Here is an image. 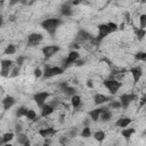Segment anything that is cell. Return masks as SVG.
<instances>
[{
  "label": "cell",
  "instance_id": "cell-32",
  "mask_svg": "<svg viewBox=\"0 0 146 146\" xmlns=\"http://www.w3.org/2000/svg\"><path fill=\"white\" fill-rule=\"evenodd\" d=\"M81 136L84 137V138L90 137V136H91V130H90L89 128H84V129L82 130V132H81Z\"/></svg>",
  "mask_w": 146,
  "mask_h": 146
},
{
  "label": "cell",
  "instance_id": "cell-30",
  "mask_svg": "<svg viewBox=\"0 0 146 146\" xmlns=\"http://www.w3.org/2000/svg\"><path fill=\"white\" fill-rule=\"evenodd\" d=\"M94 137H95L96 140L102 141V140H104V138H105V133H104L103 131H97V132L94 133Z\"/></svg>",
  "mask_w": 146,
  "mask_h": 146
},
{
  "label": "cell",
  "instance_id": "cell-45",
  "mask_svg": "<svg viewBox=\"0 0 146 146\" xmlns=\"http://www.w3.org/2000/svg\"><path fill=\"white\" fill-rule=\"evenodd\" d=\"M114 1H117V0H114Z\"/></svg>",
  "mask_w": 146,
  "mask_h": 146
},
{
  "label": "cell",
  "instance_id": "cell-23",
  "mask_svg": "<svg viewBox=\"0 0 146 146\" xmlns=\"http://www.w3.org/2000/svg\"><path fill=\"white\" fill-rule=\"evenodd\" d=\"M11 66H13V62H11V60H9V59H3V60H1V68L9 70Z\"/></svg>",
  "mask_w": 146,
  "mask_h": 146
},
{
  "label": "cell",
  "instance_id": "cell-18",
  "mask_svg": "<svg viewBox=\"0 0 146 146\" xmlns=\"http://www.w3.org/2000/svg\"><path fill=\"white\" fill-rule=\"evenodd\" d=\"M131 122V119H129V117H121V119H119L117 121H116V125L117 127H121V128H125V127H128V124Z\"/></svg>",
  "mask_w": 146,
  "mask_h": 146
},
{
  "label": "cell",
  "instance_id": "cell-37",
  "mask_svg": "<svg viewBox=\"0 0 146 146\" xmlns=\"http://www.w3.org/2000/svg\"><path fill=\"white\" fill-rule=\"evenodd\" d=\"M18 72H19V68H18V67H15V68L13 70V74H11V76H16V75H18Z\"/></svg>",
  "mask_w": 146,
  "mask_h": 146
},
{
  "label": "cell",
  "instance_id": "cell-6",
  "mask_svg": "<svg viewBox=\"0 0 146 146\" xmlns=\"http://www.w3.org/2000/svg\"><path fill=\"white\" fill-rule=\"evenodd\" d=\"M135 99H137V96L133 94H124V95L120 96V102H121L123 108H127L129 106V104Z\"/></svg>",
  "mask_w": 146,
  "mask_h": 146
},
{
  "label": "cell",
  "instance_id": "cell-21",
  "mask_svg": "<svg viewBox=\"0 0 146 146\" xmlns=\"http://www.w3.org/2000/svg\"><path fill=\"white\" fill-rule=\"evenodd\" d=\"M71 103H72V105H73V107H79V105H80V103H81V98H80V96H78V95H73L72 96V100H71Z\"/></svg>",
  "mask_w": 146,
  "mask_h": 146
},
{
  "label": "cell",
  "instance_id": "cell-16",
  "mask_svg": "<svg viewBox=\"0 0 146 146\" xmlns=\"http://www.w3.org/2000/svg\"><path fill=\"white\" fill-rule=\"evenodd\" d=\"M60 11H62V14H63L64 16H72V15H73V9H72V7H71L70 3L63 5Z\"/></svg>",
  "mask_w": 146,
  "mask_h": 146
},
{
  "label": "cell",
  "instance_id": "cell-40",
  "mask_svg": "<svg viewBox=\"0 0 146 146\" xmlns=\"http://www.w3.org/2000/svg\"><path fill=\"white\" fill-rule=\"evenodd\" d=\"M21 0H9V3H10V6H14L15 3H17V2H19Z\"/></svg>",
  "mask_w": 146,
  "mask_h": 146
},
{
  "label": "cell",
  "instance_id": "cell-42",
  "mask_svg": "<svg viewBox=\"0 0 146 146\" xmlns=\"http://www.w3.org/2000/svg\"><path fill=\"white\" fill-rule=\"evenodd\" d=\"M66 141H67L66 138H62V139H60V143H62V144H64V143H66Z\"/></svg>",
  "mask_w": 146,
  "mask_h": 146
},
{
  "label": "cell",
  "instance_id": "cell-39",
  "mask_svg": "<svg viewBox=\"0 0 146 146\" xmlns=\"http://www.w3.org/2000/svg\"><path fill=\"white\" fill-rule=\"evenodd\" d=\"M15 130H16V132H17V133H19V132L22 131V127H21L19 124H17V125H16V128H15Z\"/></svg>",
  "mask_w": 146,
  "mask_h": 146
},
{
  "label": "cell",
  "instance_id": "cell-28",
  "mask_svg": "<svg viewBox=\"0 0 146 146\" xmlns=\"http://www.w3.org/2000/svg\"><path fill=\"white\" fill-rule=\"evenodd\" d=\"M26 113H27V108H25V107H19L18 110H17V112H16V116L17 117H21V116H25L26 115Z\"/></svg>",
  "mask_w": 146,
  "mask_h": 146
},
{
  "label": "cell",
  "instance_id": "cell-38",
  "mask_svg": "<svg viewBox=\"0 0 146 146\" xmlns=\"http://www.w3.org/2000/svg\"><path fill=\"white\" fill-rule=\"evenodd\" d=\"M24 59H25V57H19V58H17V64H18V65H22V63H23Z\"/></svg>",
  "mask_w": 146,
  "mask_h": 146
},
{
  "label": "cell",
  "instance_id": "cell-7",
  "mask_svg": "<svg viewBox=\"0 0 146 146\" xmlns=\"http://www.w3.org/2000/svg\"><path fill=\"white\" fill-rule=\"evenodd\" d=\"M58 51H59L58 46H46L44 48H42V54L46 58H50L51 56H54Z\"/></svg>",
  "mask_w": 146,
  "mask_h": 146
},
{
  "label": "cell",
  "instance_id": "cell-11",
  "mask_svg": "<svg viewBox=\"0 0 146 146\" xmlns=\"http://www.w3.org/2000/svg\"><path fill=\"white\" fill-rule=\"evenodd\" d=\"M38 133L43 138H49V137H51V136H54L56 133V130L54 128H51V127H47V128H43V129L39 130Z\"/></svg>",
  "mask_w": 146,
  "mask_h": 146
},
{
  "label": "cell",
  "instance_id": "cell-44",
  "mask_svg": "<svg viewBox=\"0 0 146 146\" xmlns=\"http://www.w3.org/2000/svg\"><path fill=\"white\" fill-rule=\"evenodd\" d=\"M144 62H145V63H146V59H145V60H144Z\"/></svg>",
  "mask_w": 146,
  "mask_h": 146
},
{
  "label": "cell",
  "instance_id": "cell-2",
  "mask_svg": "<svg viewBox=\"0 0 146 146\" xmlns=\"http://www.w3.org/2000/svg\"><path fill=\"white\" fill-rule=\"evenodd\" d=\"M60 24H62V21L58 19V18H48V19H44V21L41 23L42 27H43L50 35H54V34L56 33V30H57V27H58Z\"/></svg>",
  "mask_w": 146,
  "mask_h": 146
},
{
  "label": "cell",
  "instance_id": "cell-4",
  "mask_svg": "<svg viewBox=\"0 0 146 146\" xmlns=\"http://www.w3.org/2000/svg\"><path fill=\"white\" fill-rule=\"evenodd\" d=\"M42 35L40 33H32L27 36V46L30 47H34V46H38L41 41H42Z\"/></svg>",
  "mask_w": 146,
  "mask_h": 146
},
{
  "label": "cell",
  "instance_id": "cell-5",
  "mask_svg": "<svg viewBox=\"0 0 146 146\" xmlns=\"http://www.w3.org/2000/svg\"><path fill=\"white\" fill-rule=\"evenodd\" d=\"M63 72H64V68H62V67H47L44 70L43 76L44 78H52V76L62 74Z\"/></svg>",
  "mask_w": 146,
  "mask_h": 146
},
{
  "label": "cell",
  "instance_id": "cell-29",
  "mask_svg": "<svg viewBox=\"0 0 146 146\" xmlns=\"http://www.w3.org/2000/svg\"><path fill=\"white\" fill-rule=\"evenodd\" d=\"M136 35H137V38H138V40H143L144 39V36L146 35V31L144 30V29H139V30H137L136 31Z\"/></svg>",
  "mask_w": 146,
  "mask_h": 146
},
{
  "label": "cell",
  "instance_id": "cell-27",
  "mask_svg": "<svg viewBox=\"0 0 146 146\" xmlns=\"http://www.w3.org/2000/svg\"><path fill=\"white\" fill-rule=\"evenodd\" d=\"M15 52H16V48H15L14 44H9V46H7V48L5 49V54H6V55H13V54H15Z\"/></svg>",
  "mask_w": 146,
  "mask_h": 146
},
{
  "label": "cell",
  "instance_id": "cell-19",
  "mask_svg": "<svg viewBox=\"0 0 146 146\" xmlns=\"http://www.w3.org/2000/svg\"><path fill=\"white\" fill-rule=\"evenodd\" d=\"M60 87H62L63 91H64L67 96H73V95H74V92H75V89H74V88H72V87H68L66 83H62V84H60Z\"/></svg>",
  "mask_w": 146,
  "mask_h": 146
},
{
  "label": "cell",
  "instance_id": "cell-31",
  "mask_svg": "<svg viewBox=\"0 0 146 146\" xmlns=\"http://www.w3.org/2000/svg\"><path fill=\"white\" fill-rule=\"evenodd\" d=\"M135 58H136V59H138V60H145V59H146V52L139 51V52H137V54H136Z\"/></svg>",
  "mask_w": 146,
  "mask_h": 146
},
{
  "label": "cell",
  "instance_id": "cell-35",
  "mask_svg": "<svg viewBox=\"0 0 146 146\" xmlns=\"http://www.w3.org/2000/svg\"><path fill=\"white\" fill-rule=\"evenodd\" d=\"M34 75H35L36 78H40V76H41V71H40V68H35V70H34Z\"/></svg>",
  "mask_w": 146,
  "mask_h": 146
},
{
  "label": "cell",
  "instance_id": "cell-26",
  "mask_svg": "<svg viewBox=\"0 0 146 146\" xmlns=\"http://www.w3.org/2000/svg\"><path fill=\"white\" fill-rule=\"evenodd\" d=\"M25 117H27L29 120H33V121H35V120H36V113H35L33 110H27V113H26Z\"/></svg>",
  "mask_w": 146,
  "mask_h": 146
},
{
  "label": "cell",
  "instance_id": "cell-15",
  "mask_svg": "<svg viewBox=\"0 0 146 146\" xmlns=\"http://www.w3.org/2000/svg\"><path fill=\"white\" fill-rule=\"evenodd\" d=\"M41 108H42V110H41V116H43V117L50 115V114L54 112V107H52L51 105H48V104L43 105Z\"/></svg>",
  "mask_w": 146,
  "mask_h": 146
},
{
  "label": "cell",
  "instance_id": "cell-12",
  "mask_svg": "<svg viewBox=\"0 0 146 146\" xmlns=\"http://www.w3.org/2000/svg\"><path fill=\"white\" fill-rule=\"evenodd\" d=\"M130 72H131V74H132L133 81H135V82H138V81H139V79L141 78V74H143L141 68H140L139 66H137V67L131 68V70H130Z\"/></svg>",
  "mask_w": 146,
  "mask_h": 146
},
{
  "label": "cell",
  "instance_id": "cell-8",
  "mask_svg": "<svg viewBox=\"0 0 146 146\" xmlns=\"http://www.w3.org/2000/svg\"><path fill=\"white\" fill-rule=\"evenodd\" d=\"M48 97H49V94H48V92H38V94L34 95L33 98H34L36 105H38L39 107H42V106L44 105L46 99H47Z\"/></svg>",
  "mask_w": 146,
  "mask_h": 146
},
{
  "label": "cell",
  "instance_id": "cell-3",
  "mask_svg": "<svg viewBox=\"0 0 146 146\" xmlns=\"http://www.w3.org/2000/svg\"><path fill=\"white\" fill-rule=\"evenodd\" d=\"M104 86L107 88V90H108L112 95H114V94H116V91L120 89L121 82L117 81V80H105V81H104Z\"/></svg>",
  "mask_w": 146,
  "mask_h": 146
},
{
  "label": "cell",
  "instance_id": "cell-34",
  "mask_svg": "<svg viewBox=\"0 0 146 146\" xmlns=\"http://www.w3.org/2000/svg\"><path fill=\"white\" fill-rule=\"evenodd\" d=\"M122 106V104H121V102H112L111 104H110V107H112V108H120Z\"/></svg>",
  "mask_w": 146,
  "mask_h": 146
},
{
  "label": "cell",
  "instance_id": "cell-43",
  "mask_svg": "<svg viewBox=\"0 0 146 146\" xmlns=\"http://www.w3.org/2000/svg\"><path fill=\"white\" fill-rule=\"evenodd\" d=\"M3 1H5V0H1V2H3Z\"/></svg>",
  "mask_w": 146,
  "mask_h": 146
},
{
  "label": "cell",
  "instance_id": "cell-24",
  "mask_svg": "<svg viewBox=\"0 0 146 146\" xmlns=\"http://www.w3.org/2000/svg\"><path fill=\"white\" fill-rule=\"evenodd\" d=\"M17 141H18V144H21V145H25V146H27V145L30 144L29 140H27V137H26L25 135H19Z\"/></svg>",
  "mask_w": 146,
  "mask_h": 146
},
{
  "label": "cell",
  "instance_id": "cell-33",
  "mask_svg": "<svg viewBox=\"0 0 146 146\" xmlns=\"http://www.w3.org/2000/svg\"><path fill=\"white\" fill-rule=\"evenodd\" d=\"M139 21H140V27H141V29L146 27V14L141 15L140 18H139Z\"/></svg>",
  "mask_w": 146,
  "mask_h": 146
},
{
  "label": "cell",
  "instance_id": "cell-36",
  "mask_svg": "<svg viewBox=\"0 0 146 146\" xmlns=\"http://www.w3.org/2000/svg\"><path fill=\"white\" fill-rule=\"evenodd\" d=\"M9 73V70H5V68H1V75L2 76H7Z\"/></svg>",
  "mask_w": 146,
  "mask_h": 146
},
{
  "label": "cell",
  "instance_id": "cell-22",
  "mask_svg": "<svg viewBox=\"0 0 146 146\" xmlns=\"http://www.w3.org/2000/svg\"><path fill=\"white\" fill-rule=\"evenodd\" d=\"M133 132H135V129H132V128H128V129L122 130L121 135H122L124 138H130V137H131V135H132Z\"/></svg>",
  "mask_w": 146,
  "mask_h": 146
},
{
  "label": "cell",
  "instance_id": "cell-14",
  "mask_svg": "<svg viewBox=\"0 0 146 146\" xmlns=\"http://www.w3.org/2000/svg\"><path fill=\"white\" fill-rule=\"evenodd\" d=\"M14 104H15V99H14V97H11V96H7V97L2 100V105H3V108H5V110H9Z\"/></svg>",
  "mask_w": 146,
  "mask_h": 146
},
{
  "label": "cell",
  "instance_id": "cell-17",
  "mask_svg": "<svg viewBox=\"0 0 146 146\" xmlns=\"http://www.w3.org/2000/svg\"><path fill=\"white\" fill-rule=\"evenodd\" d=\"M103 111H104V108H96V110H92V111L89 113V115L91 116L92 121H97V120L99 119V116H100V114H102Z\"/></svg>",
  "mask_w": 146,
  "mask_h": 146
},
{
  "label": "cell",
  "instance_id": "cell-20",
  "mask_svg": "<svg viewBox=\"0 0 146 146\" xmlns=\"http://www.w3.org/2000/svg\"><path fill=\"white\" fill-rule=\"evenodd\" d=\"M111 117H112V114H111V112L107 111L106 108H104V111L102 112V114H100V116H99V119H100L102 121H108Z\"/></svg>",
  "mask_w": 146,
  "mask_h": 146
},
{
  "label": "cell",
  "instance_id": "cell-41",
  "mask_svg": "<svg viewBox=\"0 0 146 146\" xmlns=\"http://www.w3.org/2000/svg\"><path fill=\"white\" fill-rule=\"evenodd\" d=\"M88 87H90V88H92V81H88Z\"/></svg>",
  "mask_w": 146,
  "mask_h": 146
},
{
  "label": "cell",
  "instance_id": "cell-25",
  "mask_svg": "<svg viewBox=\"0 0 146 146\" xmlns=\"http://www.w3.org/2000/svg\"><path fill=\"white\" fill-rule=\"evenodd\" d=\"M13 137H14V133H13V132H7V133H5L3 137H2L1 144H6V143H8L9 140L13 139Z\"/></svg>",
  "mask_w": 146,
  "mask_h": 146
},
{
  "label": "cell",
  "instance_id": "cell-1",
  "mask_svg": "<svg viewBox=\"0 0 146 146\" xmlns=\"http://www.w3.org/2000/svg\"><path fill=\"white\" fill-rule=\"evenodd\" d=\"M117 30V25L115 23H107V24H100L98 25V36H97V41L103 40L106 35H108L110 33L114 32Z\"/></svg>",
  "mask_w": 146,
  "mask_h": 146
},
{
  "label": "cell",
  "instance_id": "cell-10",
  "mask_svg": "<svg viewBox=\"0 0 146 146\" xmlns=\"http://www.w3.org/2000/svg\"><path fill=\"white\" fill-rule=\"evenodd\" d=\"M76 41H81V42H84V41H88V40H92V35L89 34L87 31L84 30H80L76 34Z\"/></svg>",
  "mask_w": 146,
  "mask_h": 146
},
{
  "label": "cell",
  "instance_id": "cell-13",
  "mask_svg": "<svg viewBox=\"0 0 146 146\" xmlns=\"http://www.w3.org/2000/svg\"><path fill=\"white\" fill-rule=\"evenodd\" d=\"M94 100H95V104H96V105H100V104H104V103H106L107 100H111V99H110V97H107V96H105V95L97 94V95H95Z\"/></svg>",
  "mask_w": 146,
  "mask_h": 146
},
{
  "label": "cell",
  "instance_id": "cell-9",
  "mask_svg": "<svg viewBox=\"0 0 146 146\" xmlns=\"http://www.w3.org/2000/svg\"><path fill=\"white\" fill-rule=\"evenodd\" d=\"M79 58V52L78 51H71L67 56V58L65 59V64H64V68H66L67 66H70L71 64L75 63Z\"/></svg>",
  "mask_w": 146,
  "mask_h": 146
}]
</instances>
